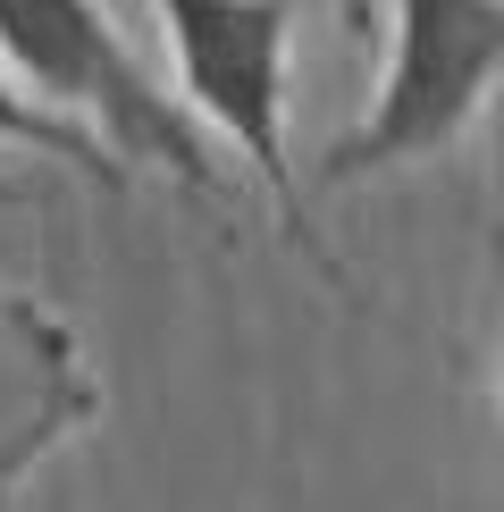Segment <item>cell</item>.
Masks as SVG:
<instances>
[{
  "label": "cell",
  "instance_id": "3",
  "mask_svg": "<svg viewBox=\"0 0 504 512\" xmlns=\"http://www.w3.org/2000/svg\"><path fill=\"white\" fill-rule=\"evenodd\" d=\"M387 68L370 110L320 152L311 185H370L395 168L446 160L488 118L496 68H504V0H387Z\"/></svg>",
  "mask_w": 504,
  "mask_h": 512
},
{
  "label": "cell",
  "instance_id": "1",
  "mask_svg": "<svg viewBox=\"0 0 504 512\" xmlns=\"http://www.w3.org/2000/svg\"><path fill=\"white\" fill-rule=\"evenodd\" d=\"M0 76L51 118L110 143L118 168H160L219 227H244V185L219 143L177 110V93L126 51L110 0H0Z\"/></svg>",
  "mask_w": 504,
  "mask_h": 512
},
{
  "label": "cell",
  "instance_id": "6",
  "mask_svg": "<svg viewBox=\"0 0 504 512\" xmlns=\"http://www.w3.org/2000/svg\"><path fill=\"white\" fill-rule=\"evenodd\" d=\"M34 202H42V185L17 177V168H0V210H34Z\"/></svg>",
  "mask_w": 504,
  "mask_h": 512
},
{
  "label": "cell",
  "instance_id": "5",
  "mask_svg": "<svg viewBox=\"0 0 504 512\" xmlns=\"http://www.w3.org/2000/svg\"><path fill=\"white\" fill-rule=\"evenodd\" d=\"M0 152H42L59 168H76V177H93L101 194H126V168L110 160V143L84 135V126H68V118H51L42 101L17 93L9 76H0Z\"/></svg>",
  "mask_w": 504,
  "mask_h": 512
},
{
  "label": "cell",
  "instance_id": "2",
  "mask_svg": "<svg viewBox=\"0 0 504 512\" xmlns=\"http://www.w3.org/2000/svg\"><path fill=\"white\" fill-rule=\"evenodd\" d=\"M152 26L177 59V110L210 126L219 143H236L261 177L269 210H278L286 244L303 252L328 286H353L336 269L303 210V177L286 160V110H294V34H303V0H143Z\"/></svg>",
  "mask_w": 504,
  "mask_h": 512
},
{
  "label": "cell",
  "instance_id": "4",
  "mask_svg": "<svg viewBox=\"0 0 504 512\" xmlns=\"http://www.w3.org/2000/svg\"><path fill=\"white\" fill-rule=\"evenodd\" d=\"M101 420V370L51 303L0 286V512L59 445Z\"/></svg>",
  "mask_w": 504,
  "mask_h": 512
}]
</instances>
